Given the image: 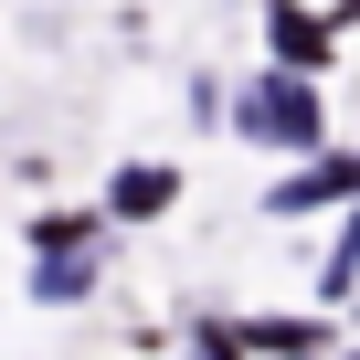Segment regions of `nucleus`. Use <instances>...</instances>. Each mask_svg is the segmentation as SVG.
<instances>
[{
  "label": "nucleus",
  "instance_id": "obj_8",
  "mask_svg": "<svg viewBox=\"0 0 360 360\" xmlns=\"http://www.w3.org/2000/svg\"><path fill=\"white\" fill-rule=\"evenodd\" d=\"M360 286V212H349V233H339V255H328V276H318V297H349Z\"/></svg>",
  "mask_w": 360,
  "mask_h": 360
},
{
  "label": "nucleus",
  "instance_id": "obj_1",
  "mask_svg": "<svg viewBox=\"0 0 360 360\" xmlns=\"http://www.w3.org/2000/svg\"><path fill=\"white\" fill-rule=\"evenodd\" d=\"M233 127H244L255 148H297V159L328 138V117H318V85H307V75H286V64H276V75H255V85L233 96Z\"/></svg>",
  "mask_w": 360,
  "mask_h": 360
},
{
  "label": "nucleus",
  "instance_id": "obj_4",
  "mask_svg": "<svg viewBox=\"0 0 360 360\" xmlns=\"http://www.w3.org/2000/svg\"><path fill=\"white\" fill-rule=\"evenodd\" d=\"M265 43H276V64H286V75H318V64L339 53V43H328V22H318V11H297V0H276V11H265Z\"/></svg>",
  "mask_w": 360,
  "mask_h": 360
},
{
  "label": "nucleus",
  "instance_id": "obj_7",
  "mask_svg": "<svg viewBox=\"0 0 360 360\" xmlns=\"http://www.w3.org/2000/svg\"><path fill=\"white\" fill-rule=\"evenodd\" d=\"M96 244V212H32V255H75Z\"/></svg>",
  "mask_w": 360,
  "mask_h": 360
},
{
  "label": "nucleus",
  "instance_id": "obj_3",
  "mask_svg": "<svg viewBox=\"0 0 360 360\" xmlns=\"http://www.w3.org/2000/svg\"><path fill=\"white\" fill-rule=\"evenodd\" d=\"M169 202H180V169H169V159H127V169L106 180V212H117V223H159Z\"/></svg>",
  "mask_w": 360,
  "mask_h": 360
},
{
  "label": "nucleus",
  "instance_id": "obj_5",
  "mask_svg": "<svg viewBox=\"0 0 360 360\" xmlns=\"http://www.w3.org/2000/svg\"><path fill=\"white\" fill-rule=\"evenodd\" d=\"M32 297H43V307H85V297H96V244H75V255H32Z\"/></svg>",
  "mask_w": 360,
  "mask_h": 360
},
{
  "label": "nucleus",
  "instance_id": "obj_6",
  "mask_svg": "<svg viewBox=\"0 0 360 360\" xmlns=\"http://www.w3.org/2000/svg\"><path fill=\"white\" fill-rule=\"evenodd\" d=\"M244 349H265V360H318V349H328V328H318V318H255V328H244Z\"/></svg>",
  "mask_w": 360,
  "mask_h": 360
},
{
  "label": "nucleus",
  "instance_id": "obj_2",
  "mask_svg": "<svg viewBox=\"0 0 360 360\" xmlns=\"http://www.w3.org/2000/svg\"><path fill=\"white\" fill-rule=\"evenodd\" d=\"M328 202H360V148H307V169H286L276 191H265V212L276 223H297V212H328Z\"/></svg>",
  "mask_w": 360,
  "mask_h": 360
},
{
  "label": "nucleus",
  "instance_id": "obj_9",
  "mask_svg": "<svg viewBox=\"0 0 360 360\" xmlns=\"http://www.w3.org/2000/svg\"><path fill=\"white\" fill-rule=\"evenodd\" d=\"M191 360H244V349H233V328H202V339H191Z\"/></svg>",
  "mask_w": 360,
  "mask_h": 360
}]
</instances>
